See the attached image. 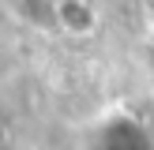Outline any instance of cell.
Returning a JSON list of instances; mask_svg holds the SVG:
<instances>
[{"instance_id": "6da1fadb", "label": "cell", "mask_w": 154, "mask_h": 150, "mask_svg": "<svg viewBox=\"0 0 154 150\" xmlns=\"http://www.w3.org/2000/svg\"><path fill=\"white\" fill-rule=\"evenodd\" d=\"M53 19L72 38H90L98 30V22H102L98 19V8L90 4V0H57V4H53Z\"/></svg>"}]
</instances>
